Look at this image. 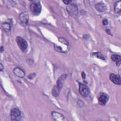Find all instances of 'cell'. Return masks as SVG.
<instances>
[{"instance_id":"obj_1","label":"cell","mask_w":121,"mask_h":121,"mask_svg":"<svg viewBox=\"0 0 121 121\" xmlns=\"http://www.w3.org/2000/svg\"><path fill=\"white\" fill-rule=\"evenodd\" d=\"M30 9L33 15L38 16L41 12L42 6L39 2H34L31 4Z\"/></svg>"},{"instance_id":"obj_2","label":"cell","mask_w":121,"mask_h":121,"mask_svg":"<svg viewBox=\"0 0 121 121\" xmlns=\"http://www.w3.org/2000/svg\"><path fill=\"white\" fill-rule=\"evenodd\" d=\"M67 11L68 14L72 17H76L78 14V8L74 3H70L66 7Z\"/></svg>"},{"instance_id":"obj_3","label":"cell","mask_w":121,"mask_h":121,"mask_svg":"<svg viewBox=\"0 0 121 121\" xmlns=\"http://www.w3.org/2000/svg\"><path fill=\"white\" fill-rule=\"evenodd\" d=\"M10 119L12 121H20L22 118V113L17 108H13L10 113Z\"/></svg>"},{"instance_id":"obj_4","label":"cell","mask_w":121,"mask_h":121,"mask_svg":"<svg viewBox=\"0 0 121 121\" xmlns=\"http://www.w3.org/2000/svg\"><path fill=\"white\" fill-rule=\"evenodd\" d=\"M16 42L19 48L22 52H26L28 47V44L27 42L23 38L20 36L17 37Z\"/></svg>"},{"instance_id":"obj_5","label":"cell","mask_w":121,"mask_h":121,"mask_svg":"<svg viewBox=\"0 0 121 121\" xmlns=\"http://www.w3.org/2000/svg\"><path fill=\"white\" fill-rule=\"evenodd\" d=\"M29 20L28 14L26 12H23L19 15V23L22 26H26L28 24Z\"/></svg>"},{"instance_id":"obj_6","label":"cell","mask_w":121,"mask_h":121,"mask_svg":"<svg viewBox=\"0 0 121 121\" xmlns=\"http://www.w3.org/2000/svg\"><path fill=\"white\" fill-rule=\"evenodd\" d=\"M79 92L83 97L87 96L90 93V90L86 85L80 83L79 84Z\"/></svg>"},{"instance_id":"obj_7","label":"cell","mask_w":121,"mask_h":121,"mask_svg":"<svg viewBox=\"0 0 121 121\" xmlns=\"http://www.w3.org/2000/svg\"><path fill=\"white\" fill-rule=\"evenodd\" d=\"M109 99V96L108 95L104 93L101 94L98 98V101L100 104L102 105H104L107 102Z\"/></svg>"},{"instance_id":"obj_8","label":"cell","mask_w":121,"mask_h":121,"mask_svg":"<svg viewBox=\"0 0 121 121\" xmlns=\"http://www.w3.org/2000/svg\"><path fill=\"white\" fill-rule=\"evenodd\" d=\"M109 79L110 80L116 85H121V77L119 75H115L112 73L109 76Z\"/></svg>"},{"instance_id":"obj_9","label":"cell","mask_w":121,"mask_h":121,"mask_svg":"<svg viewBox=\"0 0 121 121\" xmlns=\"http://www.w3.org/2000/svg\"><path fill=\"white\" fill-rule=\"evenodd\" d=\"M52 118L55 121L66 120V119H65V117L63 115H62L61 114L56 112H52Z\"/></svg>"},{"instance_id":"obj_10","label":"cell","mask_w":121,"mask_h":121,"mask_svg":"<svg viewBox=\"0 0 121 121\" xmlns=\"http://www.w3.org/2000/svg\"><path fill=\"white\" fill-rule=\"evenodd\" d=\"M67 77V75L66 74H63L62 75L60 78H58L57 82H56V86L61 90L63 85L64 82L65 81V79H66Z\"/></svg>"},{"instance_id":"obj_11","label":"cell","mask_w":121,"mask_h":121,"mask_svg":"<svg viewBox=\"0 0 121 121\" xmlns=\"http://www.w3.org/2000/svg\"><path fill=\"white\" fill-rule=\"evenodd\" d=\"M13 72L14 74L19 77V78H23L25 76L24 71L20 68H15L13 69Z\"/></svg>"},{"instance_id":"obj_12","label":"cell","mask_w":121,"mask_h":121,"mask_svg":"<svg viewBox=\"0 0 121 121\" xmlns=\"http://www.w3.org/2000/svg\"><path fill=\"white\" fill-rule=\"evenodd\" d=\"M95 8L96 9L100 12H104L106 10V6L103 3H98L95 5Z\"/></svg>"},{"instance_id":"obj_13","label":"cell","mask_w":121,"mask_h":121,"mask_svg":"<svg viewBox=\"0 0 121 121\" xmlns=\"http://www.w3.org/2000/svg\"><path fill=\"white\" fill-rule=\"evenodd\" d=\"M111 58L112 61L116 63L117 66L120 65L121 62V57L120 55L118 54H112L111 55Z\"/></svg>"},{"instance_id":"obj_14","label":"cell","mask_w":121,"mask_h":121,"mask_svg":"<svg viewBox=\"0 0 121 121\" xmlns=\"http://www.w3.org/2000/svg\"><path fill=\"white\" fill-rule=\"evenodd\" d=\"M2 28L5 32L10 31L11 28V24L8 21H5L2 24Z\"/></svg>"},{"instance_id":"obj_15","label":"cell","mask_w":121,"mask_h":121,"mask_svg":"<svg viewBox=\"0 0 121 121\" xmlns=\"http://www.w3.org/2000/svg\"><path fill=\"white\" fill-rule=\"evenodd\" d=\"M60 89L56 85L54 86L52 90V95L55 97L58 96L60 94Z\"/></svg>"},{"instance_id":"obj_16","label":"cell","mask_w":121,"mask_h":121,"mask_svg":"<svg viewBox=\"0 0 121 121\" xmlns=\"http://www.w3.org/2000/svg\"><path fill=\"white\" fill-rule=\"evenodd\" d=\"M121 1L120 0L116 1L114 4V11L117 13H119L121 12Z\"/></svg>"},{"instance_id":"obj_17","label":"cell","mask_w":121,"mask_h":121,"mask_svg":"<svg viewBox=\"0 0 121 121\" xmlns=\"http://www.w3.org/2000/svg\"><path fill=\"white\" fill-rule=\"evenodd\" d=\"M91 55L93 56L96 57L97 58H99V59H102V60H105V58H104V56L103 55V54L100 52H93V53H92Z\"/></svg>"},{"instance_id":"obj_18","label":"cell","mask_w":121,"mask_h":121,"mask_svg":"<svg viewBox=\"0 0 121 121\" xmlns=\"http://www.w3.org/2000/svg\"><path fill=\"white\" fill-rule=\"evenodd\" d=\"M72 0H63V2L65 3V4H67V5H69V4H70V3L71 2H72Z\"/></svg>"},{"instance_id":"obj_19","label":"cell","mask_w":121,"mask_h":121,"mask_svg":"<svg viewBox=\"0 0 121 121\" xmlns=\"http://www.w3.org/2000/svg\"><path fill=\"white\" fill-rule=\"evenodd\" d=\"M108 20L106 19H104L103 20V25H107L108 24Z\"/></svg>"},{"instance_id":"obj_20","label":"cell","mask_w":121,"mask_h":121,"mask_svg":"<svg viewBox=\"0 0 121 121\" xmlns=\"http://www.w3.org/2000/svg\"><path fill=\"white\" fill-rule=\"evenodd\" d=\"M81 75H82V78L83 79H85V78H86V75L85 74V73L84 72H82V73H81Z\"/></svg>"},{"instance_id":"obj_21","label":"cell","mask_w":121,"mask_h":121,"mask_svg":"<svg viewBox=\"0 0 121 121\" xmlns=\"http://www.w3.org/2000/svg\"><path fill=\"white\" fill-rule=\"evenodd\" d=\"M3 69V67L2 65V64L0 63V71H2Z\"/></svg>"},{"instance_id":"obj_22","label":"cell","mask_w":121,"mask_h":121,"mask_svg":"<svg viewBox=\"0 0 121 121\" xmlns=\"http://www.w3.org/2000/svg\"><path fill=\"white\" fill-rule=\"evenodd\" d=\"M106 32L107 33V34H108V35H111V33H110V31L109 30H108V29H107V30H106Z\"/></svg>"},{"instance_id":"obj_23","label":"cell","mask_w":121,"mask_h":121,"mask_svg":"<svg viewBox=\"0 0 121 121\" xmlns=\"http://www.w3.org/2000/svg\"><path fill=\"white\" fill-rule=\"evenodd\" d=\"M3 51H4V47L2 46H1V47H0V52H2Z\"/></svg>"}]
</instances>
